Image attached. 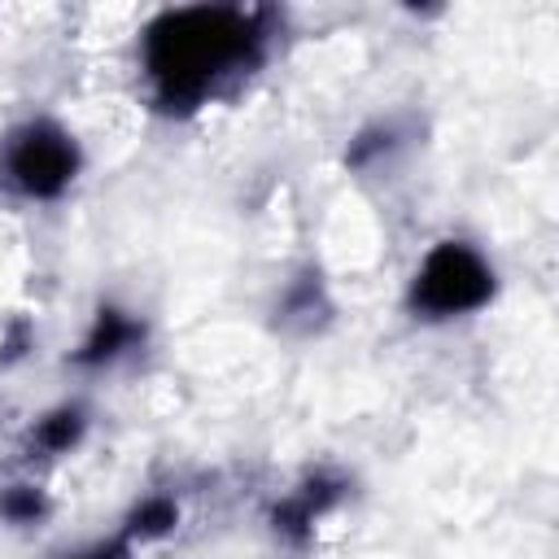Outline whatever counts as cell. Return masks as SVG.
Returning <instances> with one entry per match:
<instances>
[{
    "instance_id": "cell-1",
    "label": "cell",
    "mask_w": 559,
    "mask_h": 559,
    "mask_svg": "<svg viewBox=\"0 0 559 559\" xmlns=\"http://www.w3.org/2000/svg\"><path fill=\"white\" fill-rule=\"evenodd\" d=\"M249 39L253 35L240 13H223V9L170 13L148 35V66L170 100L197 96L223 66H231L245 52Z\"/></svg>"
},
{
    "instance_id": "cell-2",
    "label": "cell",
    "mask_w": 559,
    "mask_h": 559,
    "mask_svg": "<svg viewBox=\"0 0 559 559\" xmlns=\"http://www.w3.org/2000/svg\"><path fill=\"white\" fill-rule=\"evenodd\" d=\"M485 297H489V271L463 245H441L415 280V306H424L428 314H459L480 306Z\"/></svg>"
},
{
    "instance_id": "cell-3",
    "label": "cell",
    "mask_w": 559,
    "mask_h": 559,
    "mask_svg": "<svg viewBox=\"0 0 559 559\" xmlns=\"http://www.w3.org/2000/svg\"><path fill=\"white\" fill-rule=\"evenodd\" d=\"M9 170L13 179L35 192V197H52L66 188V179L74 175V148L61 131L52 127H31L17 144H13V157H9Z\"/></svg>"
},
{
    "instance_id": "cell-4",
    "label": "cell",
    "mask_w": 559,
    "mask_h": 559,
    "mask_svg": "<svg viewBox=\"0 0 559 559\" xmlns=\"http://www.w3.org/2000/svg\"><path fill=\"white\" fill-rule=\"evenodd\" d=\"M135 328L131 323H122L118 314H100V328H96V336L87 341V358H100V354H114L127 336H131Z\"/></svg>"
},
{
    "instance_id": "cell-5",
    "label": "cell",
    "mask_w": 559,
    "mask_h": 559,
    "mask_svg": "<svg viewBox=\"0 0 559 559\" xmlns=\"http://www.w3.org/2000/svg\"><path fill=\"white\" fill-rule=\"evenodd\" d=\"M170 520H175V511H170L166 502H153V507H144V511L135 515V524H140L144 533H162Z\"/></svg>"
},
{
    "instance_id": "cell-6",
    "label": "cell",
    "mask_w": 559,
    "mask_h": 559,
    "mask_svg": "<svg viewBox=\"0 0 559 559\" xmlns=\"http://www.w3.org/2000/svg\"><path fill=\"white\" fill-rule=\"evenodd\" d=\"M96 559H109V555H96Z\"/></svg>"
}]
</instances>
